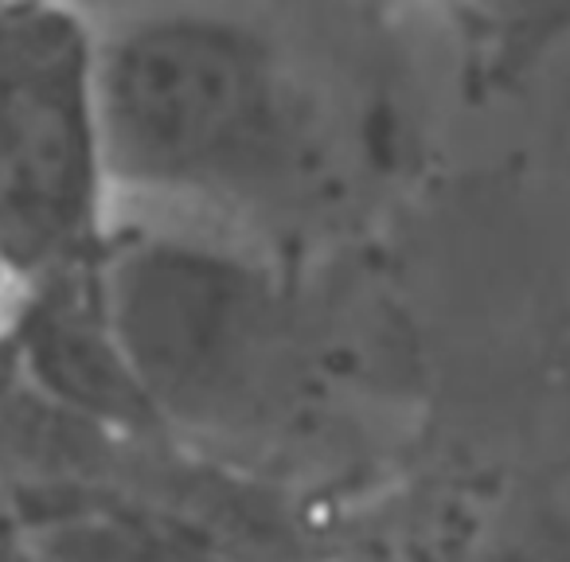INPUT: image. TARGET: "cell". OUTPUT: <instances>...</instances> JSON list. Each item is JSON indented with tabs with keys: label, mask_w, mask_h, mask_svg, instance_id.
<instances>
[{
	"label": "cell",
	"mask_w": 570,
	"mask_h": 562,
	"mask_svg": "<svg viewBox=\"0 0 570 562\" xmlns=\"http://www.w3.org/2000/svg\"><path fill=\"white\" fill-rule=\"evenodd\" d=\"M106 172L157 191H250L282 172L289 98L269 48L207 17L149 20L98 51Z\"/></svg>",
	"instance_id": "6da1fadb"
},
{
	"label": "cell",
	"mask_w": 570,
	"mask_h": 562,
	"mask_svg": "<svg viewBox=\"0 0 570 562\" xmlns=\"http://www.w3.org/2000/svg\"><path fill=\"white\" fill-rule=\"evenodd\" d=\"M40 554L48 562H219L176 531L126 512L51 515L40 523Z\"/></svg>",
	"instance_id": "5b68a950"
},
{
	"label": "cell",
	"mask_w": 570,
	"mask_h": 562,
	"mask_svg": "<svg viewBox=\"0 0 570 562\" xmlns=\"http://www.w3.org/2000/svg\"><path fill=\"white\" fill-rule=\"evenodd\" d=\"M106 302L160 418L219 422L250 395L266 302L235 262L176 243L134 246L106 269Z\"/></svg>",
	"instance_id": "3957f363"
},
{
	"label": "cell",
	"mask_w": 570,
	"mask_h": 562,
	"mask_svg": "<svg viewBox=\"0 0 570 562\" xmlns=\"http://www.w3.org/2000/svg\"><path fill=\"white\" fill-rule=\"evenodd\" d=\"M40 282L20 344L32 387L90 422H110L134 434L157 430L160 411L137 379L114 328L106 269L82 258Z\"/></svg>",
	"instance_id": "277c9868"
},
{
	"label": "cell",
	"mask_w": 570,
	"mask_h": 562,
	"mask_svg": "<svg viewBox=\"0 0 570 562\" xmlns=\"http://www.w3.org/2000/svg\"><path fill=\"white\" fill-rule=\"evenodd\" d=\"M0 102L4 258L40 282L90 258L106 172L98 48L71 9L0 12Z\"/></svg>",
	"instance_id": "7a4b0ae2"
}]
</instances>
